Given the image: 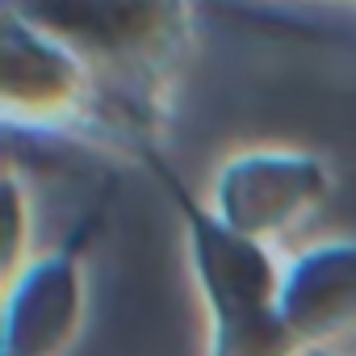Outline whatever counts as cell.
Segmentation results:
<instances>
[{
    "mask_svg": "<svg viewBox=\"0 0 356 356\" xmlns=\"http://www.w3.org/2000/svg\"><path fill=\"white\" fill-rule=\"evenodd\" d=\"M5 17L67 51L130 130L163 118L193 47L189 0H5Z\"/></svg>",
    "mask_w": 356,
    "mask_h": 356,
    "instance_id": "cell-1",
    "label": "cell"
},
{
    "mask_svg": "<svg viewBox=\"0 0 356 356\" xmlns=\"http://www.w3.org/2000/svg\"><path fill=\"white\" fill-rule=\"evenodd\" d=\"M5 118L30 126L67 122L92 92L88 76L67 51H59L38 30L5 17Z\"/></svg>",
    "mask_w": 356,
    "mask_h": 356,
    "instance_id": "cell-2",
    "label": "cell"
},
{
    "mask_svg": "<svg viewBox=\"0 0 356 356\" xmlns=\"http://www.w3.org/2000/svg\"><path fill=\"white\" fill-rule=\"evenodd\" d=\"M327 189V172L306 155H252L227 168L222 197L227 227L239 235H256L264 227H281Z\"/></svg>",
    "mask_w": 356,
    "mask_h": 356,
    "instance_id": "cell-3",
    "label": "cell"
}]
</instances>
